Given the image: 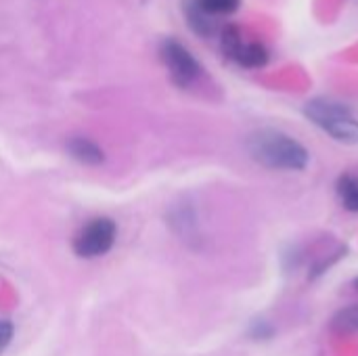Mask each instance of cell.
<instances>
[{"mask_svg":"<svg viewBox=\"0 0 358 356\" xmlns=\"http://www.w3.org/2000/svg\"><path fill=\"white\" fill-rule=\"evenodd\" d=\"M250 155L273 170H304L308 166L306 147L279 130H260L248 143Z\"/></svg>","mask_w":358,"mask_h":356,"instance_id":"6da1fadb","label":"cell"},{"mask_svg":"<svg viewBox=\"0 0 358 356\" xmlns=\"http://www.w3.org/2000/svg\"><path fill=\"white\" fill-rule=\"evenodd\" d=\"M304 115L344 145L358 143V118L342 103L329 99H313L304 105Z\"/></svg>","mask_w":358,"mask_h":356,"instance_id":"7a4b0ae2","label":"cell"},{"mask_svg":"<svg viewBox=\"0 0 358 356\" xmlns=\"http://www.w3.org/2000/svg\"><path fill=\"white\" fill-rule=\"evenodd\" d=\"M117 227L111 218H94L73 239V252L80 258H99L115 243Z\"/></svg>","mask_w":358,"mask_h":356,"instance_id":"3957f363","label":"cell"},{"mask_svg":"<svg viewBox=\"0 0 358 356\" xmlns=\"http://www.w3.org/2000/svg\"><path fill=\"white\" fill-rule=\"evenodd\" d=\"M222 50L229 59H233L237 65L248 69L264 67L268 63L266 46L262 42L248 40L235 25L222 29Z\"/></svg>","mask_w":358,"mask_h":356,"instance_id":"277c9868","label":"cell"},{"mask_svg":"<svg viewBox=\"0 0 358 356\" xmlns=\"http://www.w3.org/2000/svg\"><path fill=\"white\" fill-rule=\"evenodd\" d=\"M159 52H162V59H164L172 80L178 86H191L201 76V67H199L197 59L178 40H166L162 44Z\"/></svg>","mask_w":358,"mask_h":356,"instance_id":"5b68a950","label":"cell"},{"mask_svg":"<svg viewBox=\"0 0 358 356\" xmlns=\"http://www.w3.org/2000/svg\"><path fill=\"white\" fill-rule=\"evenodd\" d=\"M67 151H69V155H71L73 159H78V162L84 164V166H99V164L105 162L103 149H101L96 143L88 141V138H84V136L71 138V141L67 143Z\"/></svg>","mask_w":358,"mask_h":356,"instance_id":"8992f818","label":"cell"},{"mask_svg":"<svg viewBox=\"0 0 358 356\" xmlns=\"http://www.w3.org/2000/svg\"><path fill=\"white\" fill-rule=\"evenodd\" d=\"M239 6H241V0H193L191 4V8L210 23H214V19L218 17L233 15Z\"/></svg>","mask_w":358,"mask_h":356,"instance_id":"52a82bcc","label":"cell"},{"mask_svg":"<svg viewBox=\"0 0 358 356\" xmlns=\"http://www.w3.org/2000/svg\"><path fill=\"white\" fill-rule=\"evenodd\" d=\"M338 195L346 210L358 212V174H344L338 180Z\"/></svg>","mask_w":358,"mask_h":356,"instance_id":"ba28073f","label":"cell"},{"mask_svg":"<svg viewBox=\"0 0 358 356\" xmlns=\"http://www.w3.org/2000/svg\"><path fill=\"white\" fill-rule=\"evenodd\" d=\"M334 329L340 334H358V306H348L334 317Z\"/></svg>","mask_w":358,"mask_h":356,"instance_id":"9c48e42d","label":"cell"},{"mask_svg":"<svg viewBox=\"0 0 358 356\" xmlns=\"http://www.w3.org/2000/svg\"><path fill=\"white\" fill-rule=\"evenodd\" d=\"M13 323L10 321H0V355L6 350V346L13 340Z\"/></svg>","mask_w":358,"mask_h":356,"instance_id":"30bf717a","label":"cell"},{"mask_svg":"<svg viewBox=\"0 0 358 356\" xmlns=\"http://www.w3.org/2000/svg\"><path fill=\"white\" fill-rule=\"evenodd\" d=\"M252 336L256 338V340H268L271 336H273V327L268 325V321H256L254 323V327H252Z\"/></svg>","mask_w":358,"mask_h":356,"instance_id":"8fae6325","label":"cell"},{"mask_svg":"<svg viewBox=\"0 0 358 356\" xmlns=\"http://www.w3.org/2000/svg\"><path fill=\"white\" fill-rule=\"evenodd\" d=\"M357 287H358V279H357Z\"/></svg>","mask_w":358,"mask_h":356,"instance_id":"7c38bea8","label":"cell"}]
</instances>
